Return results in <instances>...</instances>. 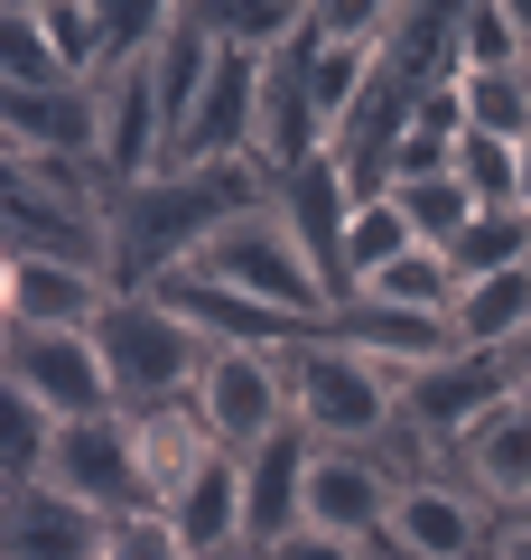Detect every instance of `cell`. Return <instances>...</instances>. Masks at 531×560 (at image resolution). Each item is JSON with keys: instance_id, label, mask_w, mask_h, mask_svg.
I'll list each match as a JSON object with an SVG mask.
<instances>
[{"instance_id": "f546056e", "label": "cell", "mask_w": 531, "mask_h": 560, "mask_svg": "<svg viewBox=\"0 0 531 560\" xmlns=\"http://www.w3.org/2000/svg\"><path fill=\"white\" fill-rule=\"evenodd\" d=\"M392 206L411 215V234L429 243V253H457V243L475 234V197L457 178H429V187H392Z\"/></svg>"}, {"instance_id": "4316f807", "label": "cell", "mask_w": 531, "mask_h": 560, "mask_svg": "<svg viewBox=\"0 0 531 560\" xmlns=\"http://www.w3.org/2000/svg\"><path fill=\"white\" fill-rule=\"evenodd\" d=\"M457 103H467V131L512 140V150L531 140V66H512V75H467Z\"/></svg>"}, {"instance_id": "52a82bcc", "label": "cell", "mask_w": 531, "mask_h": 560, "mask_svg": "<svg viewBox=\"0 0 531 560\" xmlns=\"http://www.w3.org/2000/svg\"><path fill=\"white\" fill-rule=\"evenodd\" d=\"M504 393H512V364H504V355H467V346H457L448 364L401 374V430H411L429 458H457V448H467V430H475Z\"/></svg>"}, {"instance_id": "5bb4252c", "label": "cell", "mask_w": 531, "mask_h": 560, "mask_svg": "<svg viewBox=\"0 0 531 560\" xmlns=\"http://www.w3.org/2000/svg\"><path fill=\"white\" fill-rule=\"evenodd\" d=\"M411 560H494V523H485V495L475 486H448V477H420L401 486L392 504V533Z\"/></svg>"}, {"instance_id": "ac0fdd59", "label": "cell", "mask_w": 531, "mask_h": 560, "mask_svg": "<svg viewBox=\"0 0 531 560\" xmlns=\"http://www.w3.org/2000/svg\"><path fill=\"white\" fill-rule=\"evenodd\" d=\"M457 477H467L485 504H531V393H522V383H512V393L467 430Z\"/></svg>"}, {"instance_id": "7c38bea8", "label": "cell", "mask_w": 531, "mask_h": 560, "mask_svg": "<svg viewBox=\"0 0 531 560\" xmlns=\"http://www.w3.org/2000/svg\"><path fill=\"white\" fill-rule=\"evenodd\" d=\"M392 504H401V477L374 458V448H317L308 467V533H335V541H364L374 551L392 533Z\"/></svg>"}, {"instance_id": "9a60e30c", "label": "cell", "mask_w": 531, "mask_h": 560, "mask_svg": "<svg viewBox=\"0 0 531 560\" xmlns=\"http://www.w3.org/2000/svg\"><path fill=\"white\" fill-rule=\"evenodd\" d=\"M113 523L57 486H0V560H103Z\"/></svg>"}, {"instance_id": "d6986e66", "label": "cell", "mask_w": 531, "mask_h": 560, "mask_svg": "<svg viewBox=\"0 0 531 560\" xmlns=\"http://www.w3.org/2000/svg\"><path fill=\"white\" fill-rule=\"evenodd\" d=\"M168 533L187 541V560L252 551V541H243V458H234V448H215V458H205V477L168 504Z\"/></svg>"}, {"instance_id": "3957f363", "label": "cell", "mask_w": 531, "mask_h": 560, "mask_svg": "<svg viewBox=\"0 0 531 560\" xmlns=\"http://www.w3.org/2000/svg\"><path fill=\"white\" fill-rule=\"evenodd\" d=\"M280 374H290V411L298 430H308L317 448H382L401 420V393L382 364L345 355L335 337H298L290 355H280Z\"/></svg>"}, {"instance_id": "5b68a950", "label": "cell", "mask_w": 531, "mask_h": 560, "mask_svg": "<svg viewBox=\"0 0 531 560\" xmlns=\"http://www.w3.org/2000/svg\"><path fill=\"white\" fill-rule=\"evenodd\" d=\"M47 486H57V495H75L84 514H103V523L158 514V504H150V477H140V440H131V411H103V420H66V430H57V458H47Z\"/></svg>"}, {"instance_id": "ba28073f", "label": "cell", "mask_w": 531, "mask_h": 560, "mask_svg": "<svg viewBox=\"0 0 531 560\" xmlns=\"http://www.w3.org/2000/svg\"><path fill=\"white\" fill-rule=\"evenodd\" d=\"M0 253H38V261H84V271H113V215L84 197L0 168Z\"/></svg>"}, {"instance_id": "f1b7e54d", "label": "cell", "mask_w": 531, "mask_h": 560, "mask_svg": "<svg viewBox=\"0 0 531 560\" xmlns=\"http://www.w3.org/2000/svg\"><path fill=\"white\" fill-rule=\"evenodd\" d=\"M205 20H215V38L243 47V57H280V47L308 38V10H290V0H224Z\"/></svg>"}, {"instance_id": "ffe728a7", "label": "cell", "mask_w": 531, "mask_h": 560, "mask_svg": "<svg viewBox=\"0 0 531 560\" xmlns=\"http://www.w3.org/2000/svg\"><path fill=\"white\" fill-rule=\"evenodd\" d=\"M131 440H140V477H150V504H158V514L205 477V458H215V430L197 420V401H177V411H140Z\"/></svg>"}, {"instance_id": "484cf974", "label": "cell", "mask_w": 531, "mask_h": 560, "mask_svg": "<svg viewBox=\"0 0 531 560\" xmlns=\"http://www.w3.org/2000/svg\"><path fill=\"white\" fill-rule=\"evenodd\" d=\"M457 187L475 197V215H522V150L467 131V150H457Z\"/></svg>"}, {"instance_id": "8992f818", "label": "cell", "mask_w": 531, "mask_h": 560, "mask_svg": "<svg viewBox=\"0 0 531 560\" xmlns=\"http://www.w3.org/2000/svg\"><path fill=\"white\" fill-rule=\"evenodd\" d=\"M0 374L10 393H28L47 420H103L121 411L113 364H103L94 337H47V327H0Z\"/></svg>"}, {"instance_id": "d590c367", "label": "cell", "mask_w": 531, "mask_h": 560, "mask_svg": "<svg viewBox=\"0 0 531 560\" xmlns=\"http://www.w3.org/2000/svg\"><path fill=\"white\" fill-rule=\"evenodd\" d=\"M224 560H271V551H224Z\"/></svg>"}, {"instance_id": "44dd1931", "label": "cell", "mask_w": 531, "mask_h": 560, "mask_svg": "<svg viewBox=\"0 0 531 560\" xmlns=\"http://www.w3.org/2000/svg\"><path fill=\"white\" fill-rule=\"evenodd\" d=\"M382 66H392L411 94H448V84L467 75V38H457V10H392Z\"/></svg>"}, {"instance_id": "83f0119b", "label": "cell", "mask_w": 531, "mask_h": 560, "mask_svg": "<svg viewBox=\"0 0 531 560\" xmlns=\"http://www.w3.org/2000/svg\"><path fill=\"white\" fill-rule=\"evenodd\" d=\"M401 253H420L411 215H401L392 197H382V206H354V234H345V300H354V290H364L374 271H392Z\"/></svg>"}, {"instance_id": "4fadbf2b", "label": "cell", "mask_w": 531, "mask_h": 560, "mask_svg": "<svg viewBox=\"0 0 531 560\" xmlns=\"http://www.w3.org/2000/svg\"><path fill=\"white\" fill-rule=\"evenodd\" d=\"M308 467H317V440L308 430H271L261 448H243V541L252 551H280L290 533H308Z\"/></svg>"}, {"instance_id": "2e32d148", "label": "cell", "mask_w": 531, "mask_h": 560, "mask_svg": "<svg viewBox=\"0 0 531 560\" xmlns=\"http://www.w3.org/2000/svg\"><path fill=\"white\" fill-rule=\"evenodd\" d=\"M317 337H335L345 355H364V364H382L392 374V393H401V374H420V364H448L457 355V327L448 318H411V308H382V300H345Z\"/></svg>"}, {"instance_id": "9c48e42d", "label": "cell", "mask_w": 531, "mask_h": 560, "mask_svg": "<svg viewBox=\"0 0 531 560\" xmlns=\"http://www.w3.org/2000/svg\"><path fill=\"white\" fill-rule=\"evenodd\" d=\"M113 300H121L113 271H84V261H38V253H0V327L94 337Z\"/></svg>"}, {"instance_id": "7402d4cb", "label": "cell", "mask_w": 531, "mask_h": 560, "mask_svg": "<svg viewBox=\"0 0 531 560\" xmlns=\"http://www.w3.org/2000/svg\"><path fill=\"white\" fill-rule=\"evenodd\" d=\"M448 327H457V346H467V355H512V346L531 337V261L467 280V300H457Z\"/></svg>"}, {"instance_id": "277c9868", "label": "cell", "mask_w": 531, "mask_h": 560, "mask_svg": "<svg viewBox=\"0 0 531 560\" xmlns=\"http://www.w3.org/2000/svg\"><path fill=\"white\" fill-rule=\"evenodd\" d=\"M197 271H205V280H224V290H243V300H261V308H280V318H298L308 337L335 318V290L317 280L308 243L290 234V215H280V206H261V215L224 224V234L205 243Z\"/></svg>"}, {"instance_id": "cb8c5ba5", "label": "cell", "mask_w": 531, "mask_h": 560, "mask_svg": "<svg viewBox=\"0 0 531 560\" xmlns=\"http://www.w3.org/2000/svg\"><path fill=\"white\" fill-rule=\"evenodd\" d=\"M0 84H20V94H66V57H57V38H47V10L38 0H10L0 10Z\"/></svg>"}, {"instance_id": "d6a6232c", "label": "cell", "mask_w": 531, "mask_h": 560, "mask_svg": "<svg viewBox=\"0 0 531 560\" xmlns=\"http://www.w3.org/2000/svg\"><path fill=\"white\" fill-rule=\"evenodd\" d=\"M494 560H531V523H512V533H494Z\"/></svg>"}, {"instance_id": "e575fe53", "label": "cell", "mask_w": 531, "mask_h": 560, "mask_svg": "<svg viewBox=\"0 0 531 560\" xmlns=\"http://www.w3.org/2000/svg\"><path fill=\"white\" fill-rule=\"evenodd\" d=\"M522 215H531V140H522Z\"/></svg>"}, {"instance_id": "4dcf8cb0", "label": "cell", "mask_w": 531, "mask_h": 560, "mask_svg": "<svg viewBox=\"0 0 531 560\" xmlns=\"http://www.w3.org/2000/svg\"><path fill=\"white\" fill-rule=\"evenodd\" d=\"M103 560H187V541L168 533V514H131V523H113Z\"/></svg>"}, {"instance_id": "e0dca14e", "label": "cell", "mask_w": 531, "mask_h": 560, "mask_svg": "<svg viewBox=\"0 0 531 560\" xmlns=\"http://www.w3.org/2000/svg\"><path fill=\"white\" fill-rule=\"evenodd\" d=\"M271 206L290 215V234L308 243L317 280H327L335 308H345V234H354V187H345V168H335V160L290 168V178H271Z\"/></svg>"}, {"instance_id": "1f68e13d", "label": "cell", "mask_w": 531, "mask_h": 560, "mask_svg": "<svg viewBox=\"0 0 531 560\" xmlns=\"http://www.w3.org/2000/svg\"><path fill=\"white\" fill-rule=\"evenodd\" d=\"M271 560H374V551L364 541H335V533H290Z\"/></svg>"}, {"instance_id": "d4e9b609", "label": "cell", "mask_w": 531, "mask_h": 560, "mask_svg": "<svg viewBox=\"0 0 531 560\" xmlns=\"http://www.w3.org/2000/svg\"><path fill=\"white\" fill-rule=\"evenodd\" d=\"M457 38H467V75H512V66H531V28H522L512 0H467V10H457Z\"/></svg>"}, {"instance_id": "30bf717a", "label": "cell", "mask_w": 531, "mask_h": 560, "mask_svg": "<svg viewBox=\"0 0 531 560\" xmlns=\"http://www.w3.org/2000/svg\"><path fill=\"white\" fill-rule=\"evenodd\" d=\"M158 308H168L177 327H197L215 355H290L308 327L298 318H280V308H261V300H243V290H224V280H205V271H168L150 290Z\"/></svg>"}, {"instance_id": "7a4b0ae2", "label": "cell", "mask_w": 531, "mask_h": 560, "mask_svg": "<svg viewBox=\"0 0 531 560\" xmlns=\"http://www.w3.org/2000/svg\"><path fill=\"white\" fill-rule=\"evenodd\" d=\"M94 346H103V364H113V393H121V411H131V420H140V411H177V401H197L205 364H215V346H205L197 327H177L150 290H121V300L103 308Z\"/></svg>"}, {"instance_id": "8fae6325", "label": "cell", "mask_w": 531, "mask_h": 560, "mask_svg": "<svg viewBox=\"0 0 531 560\" xmlns=\"http://www.w3.org/2000/svg\"><path fill=\"white\" fill-rule=\"evenodd\" d=\"M197 420L215 430V448H261L271 430H290V374H280V355H215L197 383Z\"/></svg>"}, {"instance_id": "6da1fadb", "label": "cell", "mask_w": 531, "mask_h": 560, "mask_svg": "<svg viewBox=\"0 0 531 560\" xmlns=\"http://www.w3.org/2000/svg\"><path fill=\"white\" fill-rule=\"evenodd\" d=\"M271 206V168L234 160V168H158L150 187L113 206V280L121 290H158L168 271H197L205 243L224 224Z\"/></svg>"}, {"instance_id": "603a6c76", "label": "cell", "mask_w": 531, "mask_h": 560, "mask_svg": "<svg viewBox=\"0 0 531 560\" xmlns=\"http://www.w3.org/2000/svg\"><path fill=\"white\" fill-rule=\"evenodd\" d=\"M354 300H382V308H411V318H457V300H467V280H457V261L448 253H401L392 271H374Z\"/></svg>"}, {"instance_id": "836d02e7", "label": "cell", "mask_w": 531, "mask_h": 560, "mask_svg": "<svg viewBox=\"0 0 531 560\" xmlns=\"http://www.w3.org/2000/svg\"><path fill=\"white\" fill-rule=\"evenodd\" d=\"M504 364H512V383H522V393H531V337H522V346H512V355H504Z\"/></svg>"}]
</instances>
